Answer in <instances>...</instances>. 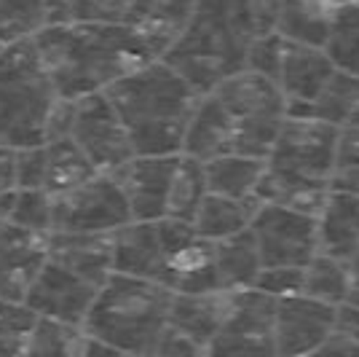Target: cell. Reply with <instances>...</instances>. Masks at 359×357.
I'll use <instances>...</instances> for the list:
<instances>
[{"label":"cell","mask_w":359,"mask_h":357,"mask_svg":"<svg viewBox=\"0 0 359 357\" xmlns=\"http://www.w3.org/2000/svg\"><path fill=\"white\" fill-rule=\"evenodd\" d=\"M16 188V150L0 145V194Z\"/></svg>","instance_id":"ee69618b"},{"label":"cell","mask_w":359,"mask_h":357,"mask_svg":"<svg viewBox=\"0 0 359 357\" xmlns=\"http://www.w3.org/2000/svg\"><path fill=\"white\" fill-rule=\"evenodd\" d=\"M260 199H228V196L207 194L204 205L198 207L194 218V228L198 237L210 242H223L228 237H236L252 226L255 212L260 209Z\"/></svg>","instance_id":"4316f807"},{"label":"cell","mask_w":359,"mask_h":357,"mask_svg":"<svg viewBox=\"0 0 359 357\" xmlns=\"http://www.w3.org/2000/svg\"><path fill=\"white\" fill-rule=\"evenodd\" d=\"M335 11L338 8L311 0H282L276 11V32L292 44L327 48Z\"/></svg>","instance_id":"cb8c5ba5"},{"label":"cell","mask_w":359,"mask_h":357,"mask_svg":"<svg viewBox=\"0 0 359 357\" xmlns=\"http://www.w3.org/2000/svg\"><path fill=\"white\" fill-rule=\"evenodd\" d=\"M306 357H359V349L346 339L344 333H338V336H332L325 346H319L316 352H311V355H306Z\"/></svg>","instance_id":"60d3db41"},{"label":"cell","mask_w":359,"mask_h":357,"mask_svg":"<svg viewBox=\"0 0 359 357\" xmlns=\"http://www.w3.org/2000/svg\"><path fill=\"white\" fill-rule=\"evenodd\" d=\"M330 191H346L359 196V110L338 126L335 145V172Z\"/></svg>","instance_id":"d590c367"},{"label":"cell","mask_w":359,"mask_h":357,"mask_svg":"<svg viewBox=\"0 0 359 357\" xmlns=\"http://www.w3.org/2000/svg\"><path fill=\"white\" fill-rule=\"evenodd\" d=\"M273 320L276 298L255 287L233 293L228 317L220 333L204 349V357H279Z\"/></svg>","instance_id":"30bf717a"},{"label":"cell","mask_w":359,"mask_h":357,"mask_svg":"<svg viewBox=\"0 0 359 357\" xmlns=\"http://www.w3.org/2000/svg\"><path fill=\"white\" fill-rule=\"evenodd\" d=\"M83 357H135V355H129V352H123V349H116V346H107V344L86 336V349H83Z\"/></svg>","instance_id":"f6af8a7d"},{"label":"cell","mask_w":359,"mask_h":357,"mask_svg":"<svg viewBox=\"0 0 359 357\" xmlns=\"http://www.w3.org/2000/svg\"><path fill=\"white\" fill-rule=\"evenodd\" d=\"M335 70L338 65L332 62L327 48L287 41L285 65L279 78V86L287 97V108H303L314 103L330 84V78L335 75Z\"/></svg>","instance_id":"d6986e66"},{"label":"cell","mask_w":359,"mask_h":357,"mask_svg":"<svg viewBox=\"0 0 359 357\" xmlns=\"http://www.w3.org/2000/svg\"><path fill=\"white\" fill-rule=\"evenodd\" d=\"M191 234L194 223H182L175 218L129 223L116 234V274L164 285L169 258Z\"/></svg>","instance_id":"7c38bea8"},{"label":"cell","mask_w":359,"mask_h":357,"mask_svg":"<svg viewBox=\"0 0 359 357\" xmlns=\"http://www.w3.org/2000/svg\"><path fill=\"white\" fill-rule=\"evenodd\" d=\"M60 94L35 38L8 44L0 54V145L11 150L48 143Z\"/></svg>","instance_id":"8992f818"},{"label":"cell","mask_w":359,"mask_h":357,"mask_svg":"<svg viewBox=\"0 0 359 357\" xmlns=\"http://www.w3.org/2000/svg\"><path fill=\"white\" fill-rule=\"evenodd\" d=\"M359 110V75L348 70H335L330 84L322 89L311 105L303 108H287V116L292 119H314L325 121L330 126H344Z\"/></svg>","instance_id":"83f0119b"},{"label":"cell","mask_w":359,"mask_h":357,"mask_svg":"<svg viewBox=\"0 0 359 357\" xmlns=\"http://www.w3.org/2000/svg\"><path fill=\"white\" fill-rule=\"evenodd\" d=\"M180 156H135L126 167L113 172L126 194L135 221L166 218Z\"/></svg>","instance_id":"2e32d148"},{"label":"cell","mask_w":359,"mask_h":357,"mask_svg":"<svg viewBox=\"0 0 359 357\" xmlns=\"http://www.w3.org/2000/svg\"><path fill=\"white\" fill-rule=\"evenodd\" d=\"M231 126V153L269 159L287 121V97L279 84L250 70L223 81L215 91Z\"/></svg>","instance_id":"52a82bcc"},{"label":"cell","mask_w":359,"mask_h":357,"mask_svg":"<svg viewBox=\"0 0 359 357\" xmlns=\"http://www.w3.org/2000/svg\"><path fill=\"white\" fill-rule=\"evenodd\" d=\"M338 126L325 121L287 116L276 137L257 199L263 205H282L309 215H319L332 186Z\"/></svg>","instance_id":"277c9868"},{"label":"cell","mask_w":359,"mask_h":357,"mask_svg":"<svg viewBox=\"0 0 359 357\" xmlns=\"http://www.w3.org/2000/svg\"><path fill=\"white\" fill-rule=\"evenodd\" d=\"M285 46L287 41L279 32L257 35V41L250 48V57H247V70L255 75H263V78H269L273 84H279L282 65H285Z\"/></svg>","instance_id":"8d00e7d4"},{"label":"cell","mask_w":359,"mask_h":357,"mask_svg":"<svg viewBox=\"0 0 359 357\" xmlns=\"http://www.w3.org/2000/svg\"><path fill=\"white\" fill-rule=\"evenodd\" d=\"M67 137L89 156L100 175H113L135 159L129 132L105 91L73 100Z\"/></svg>","instance_id":"9c48e42d"},{"label":"cell","mask_w":359,"mask_h":357,"mask_svg":"<svg viewBox=\"0 0 359 357\" xmlns=\"http://www.w3.org/2000/svg\"><path fill=\"white\" fill-rule=\"evenodd\" d=\"M207 194H210V186H207L204 162L182 153L177 164V172H175V183H172V196H169L166 218H175V221H182V223H194L196 212L204 205Z\"/></svg>","instance_id":"4dcf8cb0"},{"label":"cell","mask_w":359,"mask_h":357,"mask_svg":"<svg viewBox=\"0 0 359 357\" xmlns=\"http://www.w3.org/2000/svg\"><path fill=\"white\" fill-rule=\"evenodd\" d=\"M231 298H233V293H225V290H217V293H175L172 312H169V327L198 344L201 349H207L228 317Z\"/></svg>","instance_id":"ffe728a7"},{"label":"cell","mask_w":359,"mask_h":357,"mask_svg":"<svg viewBox=\"0 0 359 357\" xmlns=\"http://www.w3.org/2000/svg\"><path fill=\"white\" fill-rule=\"evenodd\" d=\"M250 231L255 234L263 268H306L319 253L316 215L282 205H260Z\"/></svg>","instance_id":"8fae6325"},{"label":"cell","mask_w":359,"mask_h":357,"mask_svg":"<svg viewBox=\"0 0 359 357\" xmlns=\"http://www.w3.org/2000/svg\"><path fill=\"white\" fill-rule=\"evenodd\" d=\"M100 290H102L100 285L89 283L70 268L48 261L43 271L38 274V280L32 283L25 304L41 320H54V323H65V325L83 327Z\"/></svg>","instance_id":"9a60e30c"},{"label":"cell","mask_w":359,"mask_h":357,"mask_svg":"<svg viewBox=\"0 0 359 357\" xmlns=\"http://www.w3.org/2000/svg\"><path fill=\"white\" fill-rule=\"evenodd\" d=\"M255 290L266 293L271 298H290V296H300L303 293V268H292V266H273V268H263L257 283H255Z\"/></svg>","instance_id":"74e56055"},{"label":"cell","mask_w":359,"mask_h":357,"mask_svg":"<svg viewBox=\"0 0 359 357\" xmlns=\"http://www.w3.org/2000/svg\"><path fill=\"white\" fill-rule=\"evenodd\" d=\"M46 25H73V22H126L137 0H46Z\"/></svg>","instance_id":"d6a6232c"},{"label":"cell","mask_w":359,"mask_h":357,"mask_svg":"<svg viewBox=\"0 0 359 357\" xmlns=\"http://www.w3.org/2000/svg\"><path fill=\"white\" fill-rule=\"evenodd\" d=\"M215 264H217V280L225 293L255 287L263 271V261H260V250L252 231L247 228L236 237L215 242Z\"/></svg>","instance_id":"603a6c76"},{"label":"cell","mask_w":359,"mask_h":357,"mask_svg":"<svg viewBox=\"0 0 359 357\" xmlns=\"http://www.w3.org/2000/svg\"><path fill=\"white\" fill-rule=\"evenodd\" d=\"M48 264V237L0 221V298L22 301Z\"/></svg>","instance_id":"e0dca14e"},{"label":"cell","mask_w":359,"mask_h":357,"mask_svg":"<svg viewBox=\"0 0 359 357\" xmlns=\"http://www.w3.org/2000/svg\"><path fill=\"white\" fill-rule=\"evenodd\" d=\"M48 22L46 0H0V41L16 44L35 38Z\"/></svg>","instance_id":"836d02e7"},{"label":"cell","mask_w":359,"mask_h":357,"mask_svg":"<svg viewBox=\"0 0 359 357\" xmlns=\"http://www.w3.org/2000/svg\"><path fill=\"white\" fill-rule=\"evenodd\" d=\"M175 293L164 285L113 274L91 306L83 333L135 357H153L169 330Z\"/></svg>","instance_id":"5b68a950"},{"label":"cell","mask_w":359,"mask_h":357,"mask_svg":"<svg viewBox=\"0 0 359 357\" xmlns=\"http://www.w3.org/2000/svg\"><path fill=\"white\" fill-rule=\"evenodd\" d=\"M319 253L348 264L359 253V196L330 191L316 215Z\"/></svg>","instance_id":"44dd1931"},{"label":"cell","mask_w":359,"mask_h":357,"mask_svg":"<svg viewBox=\"0 0 359 357\" xmlns=\"http://www.w3.org/2000/svg\"><path fill=\"white\" fill-rule=\"evenodd\" d=\"M153 357H204V349L169 327L161 344H158V349L153 352Z\"/></svg>","instance_id":"ab89813d"},{"label":"cell","mask_w":359,"mask_h":357,"mask_svg":"<svg viewBox=\"0 0 359 357\" xmlns=\"http://www.w3.org/2000/svg\"><path fill=\"white\" fill-rule=\"evenodd\" d=\"M351 293H354V285H351V274L344 261L316 253L311 264L303 268V296L341 309L348 304Z\"/></svg>","instance_id":"f546056e"},{"label":"cell","mask_w":359,"mask_h":357,"mask_svg":"<svg viewBox=\"0 0 359 357\" xmlns=\"http://www.w3.org/2000/svg\"><path fill=\"white\" fill-rule=\"evenodd\" d=\"M348 306H357V309H359V290H354V293H351V298H348Z\"/></svg>","instance_id":"681fc988"},{"label":"cell","mask_w":359,"mask_h":357,"mask_svg":"<svg viewBox=\"0 0 359 357\" xmlns=\"http://www.w3.org/2000/svg\"><path fill=\"white\" fill-rule=\"evenodd\" d=\"M338 306L309 296H290L276 301L273 336L279 357H306L338 336Z\"/></svg>","instance_id":"5bb4252c"},{"label":"cell","mask_w":359,"mask_h":357,"mask_svg":"<svg viewBox=\"0 0 359 357\" xmlns=\"http://www.w3.org/2000/svg\"><path fill=\"white\" fill-rule=\"evenodd\" d=\"M35 44L60 100L102 94L121 78L161 60V54L126 22L46 25L35 35Z\"/></svg>","instance_id":"6da1fadb"},{"label":"cell","mask_w":359,"mask_h":357,"mask_svg":"<svg viewBox=\"0 0 359 357\" xmlns=\"http://www.w3.org/2000/svg\"><path fill=\"white\" fill-rule=\"evenodd\" d=\"M338 333H344L348 342L359 349V309L357 306H341L338 314Z\"/></svg>","instance_id":"7bdbcfd3"},{"label":"cell","mask_w":359,"mask_h":357,"mask_svg":"<svg viewBox=\"0 0 359 357\" xmlns=\"http://www.w3.org/2000/svg\"><path fill=\"white\" fill-rule=\"evenodd\" d=\"M121 116L135 156H180L201 94L158 60L140 67L105 91Z\"/></svg>","instance_id":"7a4b0ae2"},{"label":"cell","mask_w":359,"mask_h":357,"mask_svg":"<svg viewBox=\"0 0 359 357\" xmlns=\"http://www.w3.org/2000/svg\"><path fill=\"white\" fill-rule=\"evenodd\" d=\"M194 8L196 0H137L126 25H132L164 60L191 22Z\"/></svg>","instance_id":"7402d4cb"},{"label":"cell","mask_w":359,"mask_h":357,"mask_svg":"<svg viewBox=\"0 0 359 357\" xmlns=\"http://www.w3.org/2000/svg\"><path fill=\"white\" fill-rule=\"evenodd\" d=\"M257 35L260 25L252 0H196L191 22L166 51L164 62L204 97L247 70Z\"/></svg>","instance_id":"3957f363"},{"label":"cell","mask_w":359,"mask_h":357,"mask_svg":"<svg viewBox=\"0 0 359 357\" xmlns=\"http://www.w3.org/2000/svg\"><path fill=\"white\" fill-rule=\"evenodd\" d=\"M129 223H135L132 207L113 175H97L67 194L54 196V231L118 234Z\"/></svg>","instance_id":"ba28073f"},{"label":"cell","mask_w":359,"mask_h":357,"mask_svg":"<svg viewBox=\"0 0 359 357\" xmlns=\"http://www.w3.org/2000/svg\"><path fill=\"white\" fill-rule=\"evenodd\" d=\"M48 261L102 285L116 274V234H48Z\"/></svg>","instance_id":"ac0fdd59"},{"label":"cell","mask_w":359,"mask_h":357,"mask_svg":"<svg viewBox=\"0 0 359 357\" xmlns=\"http://www.w3.org/2000/svg\"><path fill=\"white\" fill-rule=\"evenodd\" d=\"M327 54L341 70L359 75V0H351L335 11Z\"/></svg>","instance_id":"e575fe53"},{"label":"cell","mask_w":359,"mask_h":357,"mask_svg":"<svg viewBox=\"0 0 359 357\" xmlns=\"http://www.w3.org/2000/svg\"><path fill=\"white\" fill-rule=\"evenodd\" d=\"M279 3H282V0H252L255 11H257L260 35L276 32V11H279Z\"/></svg>","instance_id":"b9f144b4"},{"label":"cell","mask_w":359,"mask_h":357,"mask_svg":"<svg viewBox=\"0 0 359 357\" xmlns=\"http://www.w3.org/2000/svg\"><path fill=\"white\" fill-rule=\"evenodd\" d=\"M86 333L83 327L41 320L25 336V357H83Z\"/></svg>","instance_id":"1f68e13d"},{"label":"cell","mask_w":359,"mask_h":357,"mask_svg":"<svg viewBox=\"0 0 359 357\" xmlns=\"http://www.w3.org/2000/svg\"><path fill=\"white\" fill-rule=\"evenodd\" d=\"M210 194L228 199H257L260 180L266 175V159H252L241 153H225L212 162H204Z\"/></svg>","instance_id":"484cf974"},{"label":"cell","mask_w":359,"mask_h":357,"mask_svg":"<svg viewBox=\"0 0 359 357\" xmlns=\"http://www.w3.org/2000/svg\"><path fill=\"white\" fill-rule=\"evenodd\" d=\"M38 323V317L22 301L0 298V339H25Z\"/></svg>","instance_id":"f35d334b"},{"label":"cell","mask_w":359,"mask_h":357,"mask_svg":"<svg viewBox=\"0 0 359 357\" xmlns=\"http://www.w3.org/2000/svg\"><path fill=\"white\" fill-rule=\"evenodd\" d=\"M0 357H25V339H0Z\"/></svg>","instance_id":"bcb514c9"},{"label":"cell","mask_w":359,"mask_h":357,"mask_svg":"<svg viewBox=\"0 0 359 357\" xmlns=\"http://www.w3.org/2000/svg\"><path fill=\"white\" fill-rule=\"evenodd\" d=\"M100 172L89 156L75 145L70 137L48 140L38 148L16 150V186L41 188L51 196H62L78 186L89 183Z\"/></svg>","instance_id":"4fadbf2b"},{"label":"cell","mask_w":359,"mask_h":357,"mask_svg":"<svg viewBox=\"0 0 359 357\" xmlns=\"http://www.w3.org/2000/svg\"><path fill=\"white\" fill-rule=\"evenodd\" d=\"M0 221L48 237L54 231V196L41 188H11L0 194Z\"/></svg>","instance_id":"f1b7e54d"},{"label":"cell","mask_w":359,"mask_h":357,"mask_svg":"<svg viewBox=\"0 0 359 357\" xmlns=\"http://www.w3.org/2000/svg\"><path fill=\"white\" fill-rule=\"evenodd\" d=\"M311 3H322V6H330V8H341V6L351 3V0H311Z\"/></svg>","instance_id":"c3c4849f"},{"label":"cell","mask_w":359,"mask_h":357,"mask_svg":"<svg viewBox=\"0 0 359 357\" xmlns=\"http://www.w3.org/2000/svg\"><path fill=\"white\" fill-rule=\"evenodd\" d=\"M348 266V274H351V285H354V290H359V253L346 264Z\"/></svg>","instance_id":"7dc6e473"},{"label":"cell","mask_w":359,"mask_h":357,"mask_svg":"<svg viewBox=\"0 0 359 357\" xmlns=\"http://www.w3.org/2000/svg\"><path fill=\"white\" fill-rule=\"evenodd\" d=\"M185 156H194L198 162H212L217 156L231 153V126L225 119L223 105L215 94H204L196 108L188 134H185Z\"/></svg>","instance_id":"d4e9b609"},{"label":"cell","mask_w":359,"mask_h":357,"mask_svg":"<svg viewBox=\"0 0 359 357\" xmlns=\"http://www.w3.org/2000/svg\"><path fill=\"white\" fill-rule=\"evenodd\" d=\"M6 46H8V44H3V41H0V54H3V51H6Z\"/></svg>","instance_id":"f907efd6"}]
</instances>
